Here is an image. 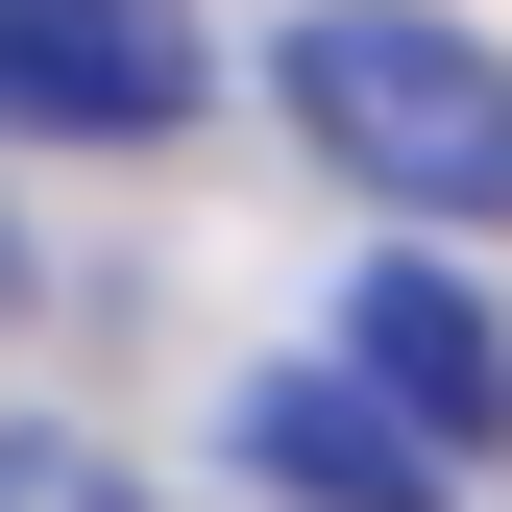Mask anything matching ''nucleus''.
Segmentation results:
<instances>
[{"label":"nucleus","mask_w":512,"mask_h":512,"mask_svg":"<svg viewBox=\"0 0 512 512\" xmlns=\"http://www.w3.org/2000/svg\"><path fill=\"white\" fill-rule=\"evenodd\" d=\"M0 317H25V220H0Z\"/></svg>","instance_id":"nucleus-6"},{"label":"nucleus","mask_w":512,"mask_h":512,"mask_svg":"<svg viewBox=\"0 0 512 512\" xmlns=\"http://www.w3.org/2000/svg\"><path fill=\"white\" fill-rule=\"evenodd\" d=\"M269 98H293V147L342 171V196H391V220H512V49L439 25V0H317V25L269 49Z\"/></svg>","instance_id":"nucleus-1"},{"label":"nucleus","mask_w":512,"mask_h":512,"mask_svg":"<svg viewBox=\"0 0 512 512\" xmlns=\"http://www.w3.org/2000/svg\"><path fill=\"white\" fill-rule=\"evenodd\" d=\"M0 512H147V488H122L98 439H0Z\"/></svg>","instance_id":"nucleus-5"},{"label":"nucleus","mask_w":512,"mask_h":512,"mask_svg":"<svg viewBox=\"0 0 512 512\" xmlns=\"http://www.w3.org/2000/svg\"><path fill=\"white\" fill-rule=\"evenodd\" d=\"M244 464L317 488V512H439V439L366 391V366H269V391H244Z\"/></svg>","instance_id":"nucleus-3"},{"label":"nucleus","mask_w":512,"mask_h":512,"mask_svg":"<svg viewBox=\"0 0 512 512\" xmlns=\"http://www.w3.org/2000/svg\"><path fill=\"white\" fill-rule=\"evenodd\" d=\"M0 122H49V147L196 122V0H0Z\"/></svg>","instance_id":"nucleus-2"},{"label":"nucleus","mask_w":512,"mask_h":512,"mask_svg":"<svg viewBox=\"0 0 512 512\" xmlns=\"http://www.w3.org/2000/svg\"><path fill=\"white\" fill-rule=\"evenodd\" d=\"M366 391H391L439 464H488V415H512V342H488L439 269H366Z\"/></svg>","instance_id":"nucleus-4"}]
</instances>
